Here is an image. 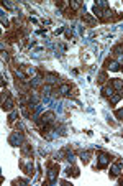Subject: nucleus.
Wrapping results in <instances>:
<instances>
[{"instance_id":"obj_9","label":"nucleus","mask_w":123,"mask_h":186,"mask_svg":"<svg viewBox=\"0 0 123 186\" xmlns=\"http://www.w3.org/2000/svg\"><path fill=\"white\" fill-rule=\"evenodd\" d=\"M120 97H121V94H117V96H112V104H117L118 101H120Z\"/></svg>"},{"instance_id":"obj_7","label":"nucleus","mask_w":123,"mask_h":186,"mask_svg":"<svg viewBox=\"0 0 123 186\" xmlns=\"http://www.w3.org/2000/svg\"><path fill=\"white\" fill-rule=\"evenodd\" d=\"M89 158H90V152L82 153V161H84V163H87V161H89Z\"/></svg>"},{"instance_id":"obj_3","label":"nucleus","mask_w":123,"mask_h":186,"mask_svg":"<svg viewBox=\"0 0 123 186\" xmlns=\"http://www.w3.org/2000/svg\"><path fill=\"white\" fill-rule=\"evenodd\" d=\"M102 94L107 96V97H112L113 94H115V89H113L110 84H108V86H103V87H102Z\"/></svg>"},{"instance_id":"obj_4","label":"nucleus","mask_w":123,"mask_h":186,"mask_svg":"<svg viewBox=\"0 0 123 186\" xmlns=\"http://www.w3.org/2000/svg\"><path fill=\"white\" fill-rule=\"evenodd\" d=\"M107 66H108V69L110 71H118L120 69V61H115V59L107 61Z\"/></svg>"},{"instance_id":"obj_2","label":"nucleus","mask_w":123,"mask_h":186,"mask_svg":"<svg viewBox=\"0 0 123 186\" xmlns=\"http://www.w3.org/2000/svg\"><path fill=\"white\" fill-rule=\"evenodd\" d=\"M110 86L115 91H121L123 89V81L121 79H110Z\"/></svg>"},{"instance_id":"obj_1","label":"nucleus","mask_w":123,"mask_h":186,"mask_svg":"<svg viewBox=\"0 0 123 186\" xmlns=\"http://www.w3.org/2000/svg\"><path fill=\"white\" fill-rule=\"evenodd\" d=\"M108 163H110V157H108L107 153L100 152V153H99V163H97V168H105V166H108Z\"/></svg>"},{"instance_id":"obj_5","label":"nucleus","mask_w":123,"mask_h":186,"mask_svg":"<svg viewBox=\"0 0 123 186\" xmlns=\"http://www.w3.org/2000/svg\"><path fill=\"white\" fill-rule=\"evenodd\" d=\"M56 171H58V165H52V166L49 168V171H48V178H49L51 183H52V181H54V178H56Z\"/></svg>"},{"instance_id":"obj_8","label":"nucleus","mask_w":123,"mask_h":186,"mask_svg":"<svg viewBox=\"0 0 123 186\" xmlns=\"http://www.w3.org/2000/svg\"><path fill=\"white\" fill-rule=\"evenodd\" d=\"M115 116H117L118 119H123V107H121V109H117V110H115Z\"/></svg>"},{"instance_id":"obj_6","label":"nucleus","mask_w":123,"mask_h":186,"mask_svg":"<svg viewBox=\"0 0 123 186\" xmlns=\"http://www.w3.org/2000/svg\"><path fill=\"white\" fill-rule=\"evenodd\" d=\"M59 92H61V94L67 96L69 92H71V86H69V84H63V86H61V89H59Z\"/></svg>"}]
</instances>
